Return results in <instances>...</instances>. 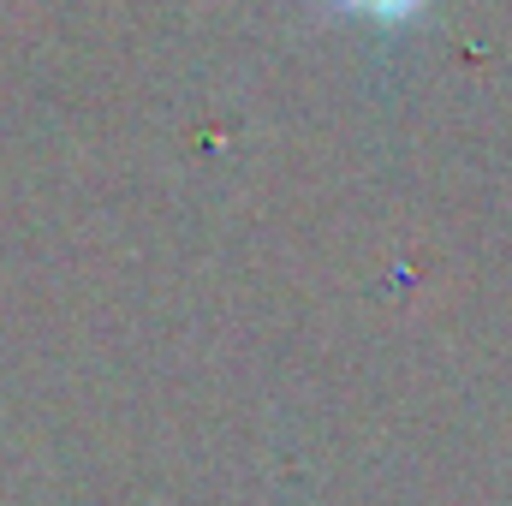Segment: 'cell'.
I'll use <instances>...</instances> for the list:
<instances>
[{"label": "cell", "instance_id": "1", "mask_svg": "<svg viewBox=\"0 0 512 506\" xmlns=\"http://www.w3.org/2000/svg\"><path fill=\"white\" fill-rule=\"evenodd\" d=\"M334 12H346V18H364V24H382V30H399V24H411V18H423L429 12V0H328Z\"/></svg>", "mask_w": 512, "mask_h": 506}]
</instances>
